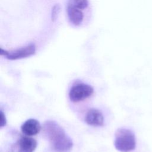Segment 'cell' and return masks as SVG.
Wrapping results in <instances>:
<instances>
[{"label": "cell", "mask_w": 152, "mask_h": 152, "mask_svg": "<svg viewBox=\"0 0 152 152\" xmlns=\"http://www.w3.org/2000/svg\"><path fill=\"white\" fill-rule=\"evenodd\" d=\"M36 147L37 142L34 138L21 137L10 146L7 152H34Z\"/></svg>", "instance_id": "277c9868"}, {"label": "cell", "mask_w": 152, "mask_h": 152, "mask_svg": "<svg viewBox=\"0 0 152 152\" xmlns=\"http://www.w3.org/2000/svg\"><path fill=\"white\" fill-rule=\"evenodd\" d=\"M85 122L89 125L99 126L104 123V118L100 110L92 108L89 109L85 116Z\"/></svg>", "instance_id": "8992f818"}, {"label": "cell", "mask_w": 152, "mask_h": 152, "mask_svg": "<svg viewBox=\"0 0 152 152\" xmlns=\"http://www.w3.org/2000/svg\"><path fill=\"white\" fill-rule=\"evenodd\" d=\"M0 116H1V122H0V126L1 128H2L3 126H4L6 125V118L5 116V115L4 114L2 110H1L0 112Z\"/></svg>", "instance_id": "8fae6325"}, {"label": "cell", "mask_w": 152, "mask_h": 152, "mask_svg": "<svg viewBox=\"0 0 152 152\" xmlns=\"http://www.w3.org/2000/svg\"><path fill=\"white\" fill-rule=\"evenodd\" d=\"M114 145L121 152H130L136 147V139L134 132L130 129L121 128L115 134Z\"/></svg>", "instance_id": "7a4b0ae2"}, {"label": "cell", "mask_w": 152, "mask_h": 152, "mask_svg": "<svg viewBox=\"0 0 152 152\" xmlns=\"http://www.w3.org/2000/svg\"><path fill=\"white\" fill-rule=\"evenodd\" d=\"M41 129L39 122L34 119H29L21 126L22 132L27 136H32L38 134Z\"/></svg>", "instance_id": "52a82bcc"}, {"label": "cell", "mask_w": 152, "mask_h": 152, "mask_svg": "<svg viewBox=\"0 0 152 152\" xmlns=\"http://www.w3.org/2000/svg\"><path fill=\"white\" fill-rule=\"evenodd\" d=\"M93 91L92 86L84 83H78L72 86L69 92V97L71 101L78 102L91 96Z\"/></svg>", "instance_id": "3957f363"}, {"label": "cell", "mask_w": 152, "mask_h": 152, "mask_svg": "<svg viewBox=\"0 0 152 152\" xmlns=\"http://www.w3.org/2000/svg\"><path fill=\"white\" fill-rule=\"evenodd\" d=\"M61 11V7L59 4H56L53 5L51 11V20L53 22L55 21L59 14Z\"/></svg>", "instance_id": "30bf717a"}, {"label": "cell", "mask_w": 152, "mask_h": 152, "mask_svg": "<svg viewBox=\"0 0 152 152\" xmlns=\"http://www.w3.org/2000/svg\"><path fill=\"white\" fill-rule=\"evenodd\" d=\"M66 12L69 21L74 26H78L83 23L84 14L80 10L67 5Z\"/></svg>", "instance_id": "ba28073f"}, {"label": "cell", "mask_w": 152, "mask_h": 152, "mask_svg": "<svg viewBox=\"0 0 152 152\" xmlns=\"http://www.w3.org/2000/svg\"><path fill=\"white\" fill-rule=\"evenodd\" d=\"M43 134L49 141L53 151L68 152L73 145L72 140L56 122L47 121L43 125Z\"/></svg>", "instance_id": "6da1fadb"}, {"label": "cell", "mask_w": 152, "mask_h": 152, "mask_svg": "<svg viewBox=\"0 0 152 152\" xmlns=\"http://www.w3.org/2000/svg\"><path fill=\"white\" fill-rule=\"evenodd\" d=\"M36 52V46L34 44H30L25 47L8 52L5 57L9 60H17L29 57Z\"/></svg>", "instance_id": "5b68a950"}, {"label": "cell", "mask_w": 152, "mask_h": 152, "mask_svg": "<svg viewBox=\"0 0 152 152\" xmlns=\"http://www.w3.org/2000/svg\"><path fill=\"white\" fill-rule=\"evenodd\" d=\"M88 0H68V5L79 10H84L88 7Z\"/></svg>", "instance_id": "9c48e42d"}]
</instances>
